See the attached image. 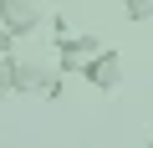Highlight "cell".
I'll return each instance as SVG.
<instances>
[{"label": "cell", "mask_w": 153, "mask_h": 148, "mask_svg": "<svg viewBox=\"0 0 153 148\" xmlns=\"http://www.w3.org/2000/svg\"><path fill=\"white\" fill-rule=\"evenodd\" d=\"M56 51H71V56H82V61H87V56L102 51V36H97V31H71V36L56 41Z\"/></svg>", "instance_id": "obj_4"}, {"label": "cell", "mask_w": 153, "mask_h": 148, "mask_svg": "<svg viewBox=\"0 0 153 148\" xmlns=\"http://www.w3.org/2000/svg\"><path fill=\"white\" fill-rule=\"evenodd\" d=\"M0 26L26 41V36H36V31L46 26V10L36 5V0H0Z\"/></svg>", "instance_id": "obj_2"}, {"label": "cell", "mask_w": 153, "mask_h": 148, "mask_svg": "<svg viewBox=\"0 0 153 148\" xmlns=\"http://www.w3.org/2000/svg\"><path fill=\"white\" fill-rule=\"evenodd\" d=\"M10 97H16V87H10V66H5V56H0V107H10Z\"/></svg>", "instance_id": "obj_8"}, {"label": "cell", "mask_w": 153, "mask_h": 148, "mask_svg": "<svg viewBox=\"0 0 153 148\" xmlns=\"http://www.w3.org/2000/svg\"><path fill=\"white\" fill-rule=\"evenodd\" d=\"M76 77H82L92 92H102V97H112L117 87H123V56L112 51V46H102L97 56H87L82 61V71H76Z\"/></svg>", "instance_id": "obj_1"}, {"label": "cell", "mask_w": 153, "mask_h": 148, "mask_svg": "<svg viewBox=\"0 0 153 148\" xmlns=\"http://www.w3.org/2000/svg\"><path fill=\"white\" fill-rule=\"evenodd\" d=\"M61 92H66V71L46 66V77H41V92H36V97H46V102H61Z\"/></svg>", "instance_id": "obj_5"}, {"label": "cell", "mask_w": 153, "mask_h": 148, "mask_svg": "<svg viewBox=\"0 0 153 148\" xmlns=\"http://www.w3.org/2000/svg\"><path fill=\"white\" fill-rule=\"evenodd\" d=\"M16 41H21L16 31H5V26H0V56H10V51H16Z\"/></svg>", "instance_id": "obj_9"}, {"label": "cell", "mask_w": 153, "mask_h": 148, "mask_svg": "<svg viewBox=\"0 0 153 148\" xmlns=\"http://www.w3.org/2000/svg\"><path fill=\"white\" fill-rule=\"evenodd\" d=\"M76 26H71V16H61V10H51V41H61V36H71Z\"/></svg>", "instance_id": "obj_7"}, {"label": "cell", "mask_w": 153, "mask_h": 148, "mask_svg": "<svg viewBox=\"0 0 153 148\" xmlns=\"http://www.w3.org/2000/svg\"><path fill=\"white\" fill-rule=\"evenodd\" d=\"M5 66H10V87H16V97H36V92H41V77H46V66H41V61L10 51Z\"/></svg>", "instance_id": "obj_3"}, {"label": "cell", "mask_w": 153, "mask_h": 148, "mask_svg": "<svg viewBox=\"0 0 153 148\" xmlns=\"http://www.w3.org/2000/svg\"><path fill=\"white\" fill-rule=\"evenodd\" d=\"M123 16H128V26L153 21V0H123Z\"/></svg>", "instance_id": "obj_6"}]
</instances>
